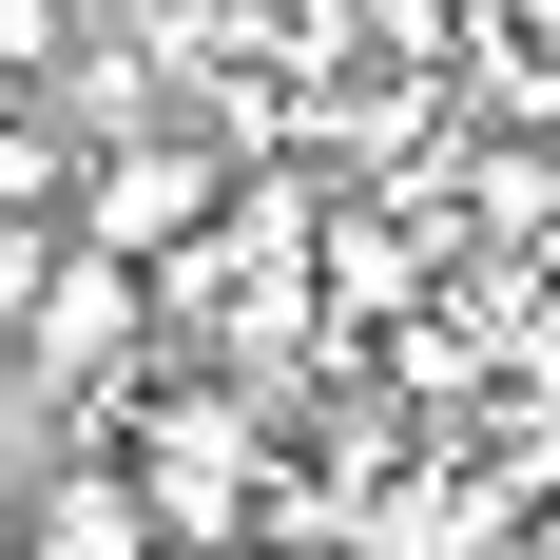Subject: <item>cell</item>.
<instances>
[{
    "label": "cell",
    "instance_id": "3",
    "mask_svg": "<svg viewBox=\"0 0 560 560\" xmlns=\"http://www.w3.org/2000/svg\"><path fill=\"white\" fill-rule=\"evenodd\" d=\"M20 560H174V541L136 503V464H58L39 503H20Z\"/></svg>",
    "mask_w": 560,
    "mask_h": 560
},
{
    "label": "cell",
    "instance_id": "2",
    "mask_svg": "<svg viewBox=\"0 0 560 560\" xmlns=\"http://www.w3.org/2000/svg\"><path fill=\"white\" fill-rule=\"evenodd\" d=\"M213 194H232L213 136H97V174H78V213H58V232H97V252H136V271H155V252H194V232H213Z\"/></svg>",
    "mask_w": 560,
    "mask_h": 560
},
{
    "label": "cell",
    "instance_id": "6",
    "mask_svg": "<svg viewBox=\"0 0 560 560\" xmlns=\"http://www.w3.org/2000/svg\"><path fill=\"white\" fill-rule=\"evenodd\" d=\"M0 116H20V58H0Z\"/></svg>",
    "mask_w": 560,
    "mask_h": 560
},
{
    "label": "cell",
    "instance_id": "1",
    "mask_svg": "<svg viewBox=\"0 0 560 560\" xmlns=\"http://www.w3.org/2000/svg\"><path fill=\"white\" fill-rule=\"evenodd\" d=\"M136 329H155V271H136V252H97V232H58V271H39V310H20V368H39V387H116V368H136Z\"/></svg>",
    "mask_w": 560,
    "mask_h": 560
},
{
    "label": "cell",
    "instance_id": "5",
    "mask_svg": "<svg viewBox=\"0 0 560 560\" xmlns=\"http://www.w3.org/2000/svg\"><path fill=\"white\" fill-rule=\"evenodd\" d=\"M39 271H58V232H39V213H0V329L39 310Z\"/></svg>",
    "mask_w": 560,
    "mask_h": 560
},
{
    "label": "cell",
    "instance_id": "4",
    "mask_svg": "<svg viewBox=\"0 0 560 560\" xmlns=\"http://www.w3.org/2000/svg\"><path fill=\"white\" fill-rule=\"evenodd\" d=\"M406 290H425V232L406 213H329V310L348 329H406Z\"/></svg>",
    "mask_w": 560,
    "mask_h": 560
}]
</instances>
